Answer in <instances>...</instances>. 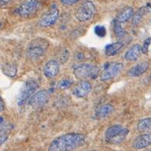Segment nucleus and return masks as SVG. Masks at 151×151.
I'll return each instance as SVG.
<instances>
[{"instance_id": "9b49d317", "label": "nucleus", "mask_w": 151, "mask_h": 151, "mask_svg": "<svg viewBox=\"0 0 151 151\" xmlns=\"http://www.w3.org/2000/svg\"><path fill=\"white\" fill-rule=\"evenodd\" d=\"M151 145V133H146L136 137L133 142L132 147L135 150H142V149L148 147Z\"/></svg>"}, {"instance_id": "ddd939ff", "label": "nucleus", "mask_w": 151, "mask_h": 151, "mask_svg": "<svg viewBox=\"0 0 151 151\" xmlns=\"http://www.w3.org/2000/svg\"><path fill=\"white\" fill-rule=\"evenodd\" d=\"M150 67V63L148 61H142L140 63L137 64L136 65L133 66L129 71H128V76L132 77H138L142 75L147 71Z\"/></svg>"}, {"instance_id": "b1692460", "label": "nucleus", "mask_w": 151, "mask_h": 151, "mask_svg": "<svg viewBox=\"0 0 151 151\" xmlns=\"http://www.w3.org/2000/svg\"><path fill=\"white\" fill-rule=\"evenodd\" d=\"M113 28H114V32L115 35L117 36L118 38L124 37L126 34L124 29L122 28V26L120 24V22H118L115 20L114 21V25H113Z\"/></svg>"}, {"instance_id": "dca6fc26", "label": "nucleus", "mask_w": 151, "mask_h": 151, "mask_svg": "<svg viewBox=\"0 0 151 151\" xmlns=\"http://www.w3.org/2000/svg\"><path fill=\"white\" fill-rule=\"evenodd\" d=\"M113 107L110 104H105L102 106H99L96 109L95 111V115L99 119L105 118L108 116L113 113Z\"/></svg>"}, {"instance_id": "5701e85b", "label": "nucleus", "mask_w": 151, "mask_h": 151, "mask_svg": "<svg viewBox=\"0 0 151 151\" xmlns=\"http://www.w3.org/2000/svg\"><path fill=\"white\" fill-rule=\"evenodd\" d=\"M2 70L4 72V73L8 76L10 77H14L15 76L17 73V67L14 65H10V64H7L5 65L2 68Z\"/></svg>"}, {"instance_id": "f8f14e48", "label": "nucleus", "mask_w": 151, "mask_h": 151, "mask_svg": "<svg viewBox=\"0 0 151 151\" xmlns=\"http://www.w3.org/2000/svg\"><path fill=\"white\" fill-rule=\"evenodd\" d=\"M59 72V64L58 61L50 60L47 61L43 68V73L46 77L54 78L55 77Z\"/></svg>"}, {"instance_id": "423d86ee", "label": "nucleus", "mask_w": 151, "mask_h": 151, "mask_svg": "<svg viewBox=\"0 0 151 151\" xmlns=\"http://www.w3.org/2000/svg\"><path fill=\"white\" fill-rule=\"evenodd\" d=\"M41 6H42V4L40 1L28 0L20 5L15 12L19 16L28 17L32 16L36 12L39 11Z\"/></svg>"}, {"instance_id": "f257e3e1", "label": "nucleus", "mask_w": 151, "mask_h": 151, "mask_svg": "<svg viewBox=\"0 0 151 151\" xmlns=\"http://www.w3.org/2000/svg\"><path fill=\"white\" fill-rule=\"evenodd\" d=\"M84 142V134L69 133L54 139L49 146L48 151H72L83 145Z\"/></svg>"}, {"instance_id": "6ab92c4d", "label": "nucleus", "mask_w": 151, "mask_h": 151, "mask_svg": "<svg viewBox=\"0 0 151 151\" xmlns=\"http://www.w3.org/2000/svg\"><path fill=\"white\" fill-rule=\"evenodd\" d=\"M123 129V127L120 124H114L112 125L109 127L108 129L106 130V133H105V137H106V140H111L113 137H115L118 133H120Z\"/></svg>"}, {"instance_id": "cd10ccee", "label": "nucleus", "mask_w": 151, "mask_h": 151, "mask_svg": "<svg viewBox=\"0 0 151 151\" xmlns=\"http://www.w3.org/2000/svg\"><path fill=\"white\" fill-rule=\"evenodd\" d=\"M150 43H151V38L150 37L147 38V39L144 41L143 47H142V52H143V53H145V54H147V51H148V47Z\"/></svg>"}, {"instance_id": "412c9836", "label": "nucleus", "mask_w": 151, "mask_h": 151, "mask_svg": "<svg viewBox=\"0 0 151 151\" xmlns=\"http://www.w3.org/2000/svg\"><path fill=\"white\" fill-rule=\"evenodd\" d=\"M128 132H129V130L127 129V128H123L122 131L120 132V133H118L115 137H113V139L109 140V142L112 144H116V145H117V144L121 143L125 139H126V137L128 134Z\"/></svg>"}, {"instance_id": "0eeeda50", "label": "nucleus", "mask_w": 151, "mask_h": 151, "mask_svg": "<svg viewBox=\"0 0 151 151\" xmlns=\"http://www.w3.org/2000/svg\"><path fill=\"white\" fill-rule=\"evenodd\" d=\"M123 68H124V65L120 62H111L106 64L101 73L100 80L101 81L110 80L118 75L122 71Z\"/></svg>"}, {"instance_id": "7ed1b4c3", "label": "nucleus", "mask_w": 151, "mask_h": 151, "mask_svg": "<svg viewBox=\"0 0 151 151\" xmlns=\"http://www.w3.org/2000/svg\"><path fill=\"white\" fill-rule=\"evenodd\" d=\"M38 87L39 86L37 83L34 80H27L24 83L23 87H21V91L19 92L18 98H17V105L21 106L28 101H29L31 97L32 96L35 91L37 90Z\"/></svg>"}, {"instance_id": "1a4fd4ad", "label": "nucleus", "mask_w": 151, "mask_h": 151, "mask_svg": "<svg viewBox=\"0 0 151 151\" xmlns=\"http://www.w3.org/2000/svg\"><path fill=\"white\" fill-rule=\"evenodd\" d=\"M50 94L46 90H41L35 93L29 99V104L33 108H40L47 103L49 100Z\"/></svg>"}, {"instance_id": "c756f323", "label": "nucleus", "mask_w": 151, "mask_h": 151, "mask_svg": "<svg viewBox=\"0 0 151 151\" xmlns=\"http://www.w3.org/2000/svg\"><path fill=\"white\" fill-rule=\"evenodd\" d=\"M9 1H10V0H0V6H2L6 5Z\"/></svg>"}, {"instance_id": "bb28decb", "label": "nucleus", "mask_w": 151, "mask_h": 151, "mask_svg": "<svg viewBox=\"0 0 151 151\" xmlns=\"http://www.w3.org/2000/svg\"><path fill=\"white\" fill-rule=\"evenodd\" d=\"M94 32L99 37H103L106 34V30L105 27L101 25H98L94 28Z\"/></svg>"}, {"instance_id": "6e6552de", "label": "nucleus", "mask_w": 151, "mask_h": 151, "mask_svg": "<svg viewBox=\"0 0 151 151\" xmlns=\"http://www.w3.org/2000/svg\"><path fill=\"white\" fill-rule=\"evenodd\" d=\"M59 17V10L58 6L55 4L52 5L50 9L44 14H42L40 20V24L42 27H50L56 23Z\"/></svg>"}, {"instance_id": "c85d7f7f", "label": "nucleus", "mask_w": 151, "mask_h": 151, "mask_svg": "<svg viewBox=\"0 0 151 151\" xmlns=\"http://www.w3.org/2000/svg\"><path fill=\"white\" fill-rule=\"evenodd\" d=\"M79 0H60V2L64 5H72L77 2Z\"/></svg>"}, {"instance_id": "2f4dec72", "label": "nucleus", "mask_w": 151, "mask_h": 151, "mask_svg": "<svg viewBox=\"0 0 151 151\" xmlns=\"http://www.w3.org/2000/svg\"><path fill=\"white\" fill-rule=\"evenodd\" d=\"M90 151H97V150H90Z\"/></svg>"}, {"instance_id": "393cba45", "label": "nucleus", "mask_w": 151, "mask_h": 151, "mask_svg": "<svg viewBox=\"0 0 151 151\" xmlns=\"http://www.w3.org/2000/svg\"><path fill=\"white\" fill-rule=\"evenodd\" d=\"M68 57H69V52L68 50L63 49L61 50V52L58 54V60L61 64H65L66 61H68Z\"/></svg>"}, {"instance_id": "aec40b11", "label": "nucleus", "mask_w": 151, "mask_h": 151, "mask_svg": "<svg viewBox=\"0 0 151 151\" xmlns=\"http://www.w3.org/2000/svg\"><path fill=\"white\" fill-rule=\"evenodd\" d=\"M137 129L140 132H146L151 130V117L142 119L138 123Z\"/></svg>"}, {"instance_id": "4be33fe9", "label": "nucleus", "mask_w": 151, "mask_h": 151, "mask_svg": "<svg viewBox=\"0 0 151 151\" xmlns=\"http://www.w3.org/2000/svg\"><path fill=\"white\" fill-rule=\"evenodd\" d=\"M147 13V8L146 6L141 7L135 14L133 15V18H132V23L133 24H138L140 23L142 19L144 17V15Z\"/></svg>"}, {"instance_id": "f3484780", "label": "nucleus", "mask_w": 151, "mask_h": 151, "mask_svg": "<svg viewBox=\"0 0 151 151\" xmlns=\"http://www.w3.org/2000/svg\"><path fill=\"white\" fill-rule=\"evenodd\" d=\"M124 44L122 42H115L107 45L105 49V54L109 57L114 56L122 49Z\"/></svg>"}, {"instance_id": "7c9ffc66", "label": "nucleus", "mask_w": 151, "mask_h": 151, "mask_svg": "<svg viewBox=\"0 0 151 151\" xmlns=\"http://www.w3.org/2000/svg\"><path fill=\"white\" fill-rule=\"evenodd\" d=\"M3 109H4V104L0 100V112H2Z\"/></svg>"}, {"instance_id": "2eb2a0df", "label": "nucleus", "mask_w": 151, "mask_h": 151, "mask_svg": "<svg viewBox=\"0 0 151 151\" xmlns=\"http://www.w3.org/2000/svg\"><path fill=\"white\" fill-rule=\"evenodd\" d=\"M133 15H134V10L132 7L125 6L118 13L115 20L118 22H120V24L124 23V22L129 21L133 17Z\"/></svg>"}, {"instance_id": "9d476101", "label": "nucleus", "mask_w": 151, "mask_h": 151, "mask_svg": "<svg viewBox=\"0 0 151 151\" xmlns=\"http://www.w3.org/2000/svg\"><path fill=\"white\" fill-rule=\"evenodd\" d=\"M91 84L87 80H82L76 85L73 90V93L78 98L87 97L91 91Z\"/></svg>"}, {"instance_id": "f03ea898", "label": "nucleus", "mask_w": 151, "mask_h": 151, "mask_svg": "<svg viewBox=\"0 0 151 151\" xmlns=\"http://www.w3.org/2000/svg\"><path fill=\"white\" fill-rule=\"evenodd\" d=\"M49 47V42L43 38H36L31 42L28 48L27 55L31 60H37L46 53Z\"/></svg>"}, {"instance_id": "4468645a", "label": "nucleus", "mask_w": 151, "mask_h": 151, "mask_svg": "<svg viewBox=\"0 0 151 151\" xmlns=\"http://www.w3.org/2000/svg\"><path fill=\"white\" fill-rule=\"evenodd\" d=\"M142 54V47L139 44L133 45L127 50L124 54V59L127 61H134L138 60Z\"/></svg>"}, {"instance_id": "a878e982", "label": "nucleus", "mask_w": 151, "mask_h": 151, "mask_svg": "<svg viewBox=\"0 0 151 151\" xmlns=\"http://www.w3.org/2000/svg\"><path fill=\"white\" fill-rule=\"evenodd\" d=\"M72 85H73V80H69V79H65L59 82L58 87L60 89H67L68 87H70Z\"/></svg>"}, {"instance_id": "a211bd4d", "label": "nucleus", "mask_w": 151, "mask_h": 151, "mask_svg": "<svg viewBox=\"0 0 151 151\" xmlns=\"http://www.w3.org/2000/svg\"><path fill=\"white\" fill-rule=\"evenodd\" d=\"M11 126L6 123L0 124V146L6 141L9 133L11 132Z\"/></svg>"}, {"instance_id": "20e7f679", "label": "nucleus", "mask_w": 151, "mask_h": 151, "mask_svg": "<svg viewBox=\"0 0 151 151\" xmlns=\"http://www.w3.org/2000/svg\"><path fill=\"white\" fill-rule=\"evenodd\" d=\"M96 12L95 6L91 1H85L80 5L75 13L76 18L79 21L84 22L91 20Z\"/></svg>"}, {"instance_id": "39448f33", "label": "nucleus", "mask_w": 151, "mask_h": 151, "mask_svg": "<svg viewBox=\"0 0 151 151\" xmlns=\"http://www.w3.org/2000/svg\"><path fill=\"white\" fill-rule=\"evenodd\" d=\"M99 73V68L91 64H80L76 66L73 74L79 80L94 78Z\"/></svg>"}]
</instances>
